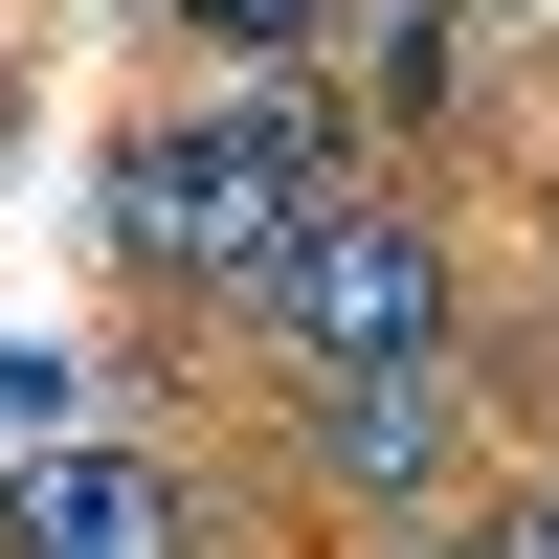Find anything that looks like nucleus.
Listing matches in <instances>:
<instances>
[{"label": "nucleus", "instance_id": "4", "mask_svg": "<svg viewBox=\"0 0 559 559\" xmlns=\"http://www.w3.org/2000/svg\"><path fill=\"white\" fill-rule=\"evenodd\" d=\"M0 559H224L179 448H23L0 471Z\"/></svg>", "mask_w": 559, "mask_h": 559}, {"label": "nucleus", "instance_id": "1", "mask_svg": "<svg viewBox=\"0 0 559 559\" xmlns=\"http://www.w3.org/2000/svg\"><path fill=\"white\" fill-rule=\"evenodd\" d=\"M358 179L381 157H358L292 68H224V90H157V112L90 157V247H112L134 313H247L269 269H292V224L358 202Z\"/></svg>", "mask_w": 559, "mask_h": 559}, {"label": "nucleus", "instance_id": "8", "mask_svg": "<svg viewBox=\"0 0 559 559\" xmlns=\"http://www.w3.org/2000/svg\"><path fill=\"white\" fill-rule=\"evenodd\" d=\"M336 559H492V515H403V537H336Z\"/></svg>", "mask_w": 559, "mask_h": 559}, {"label": "nucleus", "instance_id": "2", "mask_svg": "<svg viewBox=\"0 0 559 559\" xmlns=\"http://www.w3.org/2000/svg\"><path fill=\"white\" fill-rule=\"evenodd\" d=\"M224 336H269V381H403V358H471V269H448V224L403 179H358V202L292 224V269Z\"/></svg>", "mask_w": 559, "mask_h": 559}, {"label": "nucleus", "instance_id": "9", "mask_svg": "<svg viewBox=\"0 0 559 559\" xmlns=\"http://www.w3.org/2000/svg\"><path fill=\"white\" fill-rule=\"evenodd\" d=\"M537 269H559V179H537Z\"/></svg>", "mask_w": 559, "mask_h": 559}, {"label": "nucleus", "instance_id": "7", "mask_svg": "<svg viewBox=\"0 0 559 559\" xmlns=\"http://www.w3.org/2000/svg\"><path fill=\"white\" fill-rule=\"evenodd\" d=\"M492 559H559V426H537V471L492 492Z\"/></svg>", "mask_w": 559, "mask_h": 559}, {"label": "nucleus", "instance_id": "5", "mask_svg": "<svg viewBox=\"0 0 559 559\" xmlns=\"http://www.w3.org/2000/svg\"><path fill=\"white\" fill-rule=\"evenodd\" d=\"M336 68H358V112H381V134H448V90H471V0H358Z\"/></svg>", "mask_w": 559, "mask_h": 559}, {"label": "nucleus", "instance_id": "6", "mask_svg": "<svg viewBox=\"0 0 559 559\" xmlns=\"http://www.w3.org/2000/svg\"><path fill=\"white\" fill-rule=\"evenodd\" d=\"M157 23H202V68H336L358 0H157Z\"/></svg>", "mask_w": 559, "mask_h": 559}, {"label": "nucleus", "instance_id": "10", "mask_svg": "<svg viewBox=\"0 0 559 559\" xmlns=\"http://www.w3.org/2000/svg\"><path fill=\"white\" fill-rule=\"evenodd\" d=\"M0 157H23V90H0Z\"/></svg>", "mask_w": 559, "mask_h": 559}, {"label": "nucleus", "instance_id": "3", "mask_svg": "<svg viewBox=\"0 0 559 559\" xmlns=\"http://www.w3.org/2000/svg\"><path fill=\"white\" fill-rule=\"evenodd\" d=\"M269 471L313 492V537H403L471 471V358H403V381H269Z\"/></svg>", "mask_w": 559, "mask_h": 559}]
</instances>
